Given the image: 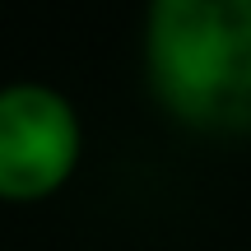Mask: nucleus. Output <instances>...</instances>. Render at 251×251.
I'll use <instances>...</instances> for the list:
<instances>
[{
	"label": "nucleus",
	"mask_w": 251,
	"mask_h": 251,
	"mask_svg": "<svg viewBox=\"0 0 251 251\" xmlns=\"http://www.w3.org/2000/svg\"><path fill=\"white\" fill-rule=\"evenodd\" d=\"M144 70L181 126L251 135V0H149Z\"/></svg>",
	"instance_id": "f257e3e1"
},
{
	"label": "nucleus",
	"mask_w": 251,
	"mask_h": 251,
	"mask_svg": "<svg viewBox=\"0 0 251 251\" xmlns=\"http://www.w3.org/2000/svg\"><path fill=\"white\" fill-rule=\"evenodd\" d=\"M79 163V117L47 84L0 89V200H42Z\"/></svg>",
	"instance_id": "f03ea898"
}]
</instances>
